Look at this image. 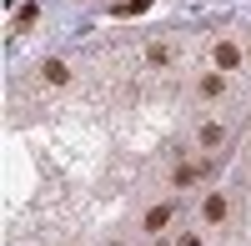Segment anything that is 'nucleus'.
Here are the masks:
<instances>
[{"mask_svg": "<svg viewBox=\"0 0 251 246\" xmlns=\"http://www.w3.org/2000/svg\"><path fill=\"white\" fill-rule=\"evenodd\" d=\"M216 66H221V71H236V66H241V50L231 46V40H221V46H216Z\"/></svg>", "mask_w": 251, "mask_h": 246, "instance_id": "1", "label": "nucleus"}, {"mask_svg": "<svg viewBox=\"0 0 251 246\" xmlns=\"http://www.w3.org/2000/svg\"><path fill=\"white\" fill-rule=\"evenodd\" d=\"M196 141H201L206 151H211V146H221V141H226V126H216V121H206V126H201V136H196Z\"/></svg>", "mask_w": 251, "mask_h": 246, "instance_id": "2", "label": "nucleus"}, {"mask_svg": "<svg viewBox=\"0 0 251 246\" xmlns=\"http://www.w3.org/2000/svg\"><path fill=\"white\" fill-rule=\"evenodd\" d=\"M146 60H151V66H171V60H176V50L156 40V46H146Z\"/></svg>", "mask_w": 251, "mask_h": 246, "instance_id": "3", "label": "nucleus"}, {"mask_svg": "<svg viewBox=\"0 0 251 246\" xmlns=\"http://www.w3.org/2000/svg\"><path fill=\"white\" fill-rule=\"evenodd\" d=\"M40 75H46L50 86H66V80H71V71L60 66V60H46V66H40Z\"/></svg>", "mask_w": 251, "mask_h": 246, "instance_id": "4", "label": "nucleus"}, {"mask_svg": "<svg viewBox=\"0 0 251 246\" xmlns=\"http://www.w3.org/2000/svg\"><path fill=\"white\" fill-rule=\"evenodd\" d=\"M171 211L176 206H151V211H146V231H161L166 221H171Z\"/></svg>", "mask_w": 251, "mask_h": 246, "instance_id": "5", "label": "nucleus"}, {"mask_svg": "<svg viewBox=\"0 0 251 246\" xmlns=\"http://www.w3.org/2000/svg\"><path fill=\"white\" fill-rule=\"evenodd\" d=\"M196 91H201L206 100H216V96L226 91V80H221V75H201V86H196Z\"/></svg>", "mask_w": 251, "mask_h": 246, "instance_id": "6", "label": "nucleus"}, {"mask_svg": "<svg viewBox=\"0 0 251 246\" xmlns=\"http://www.w3.org/2000/svg\"><path fill=\"white\" fill-rule=\"evenodd\" d=\"M201 216H206V221H221V216H226V196H206Z\"/></svg>", "mask_w": 251, "mask_h": 246, "instance_id": "7", "label": "nucleus"}, {"mask_svg": "<svg viewBox=\"0 0 251 246\" xmlns=\"http://www.w3.org/2000/svg\"><path fill=\"white\" fill-rule=\"evenodd\" d=\"M181 246H201V236H181Z\"/></svg>", "mask_w": 251, "mask_h": 246, "instance_id": "8", "label": "nucleus"}]
</instances>
